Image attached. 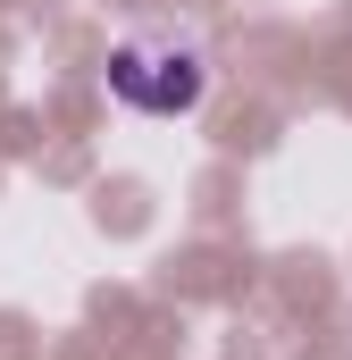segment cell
Here are the masks:
<instances>
[{"mask_svg":"<svg viewBox=\"0 0 352 360\" xmlns=\"http://www.w3.org/2000/svg\"><path fill=\"white\" fill-rule=\"evenodd\" d=\"M201 84H210V59L184 34H126L109 51V92L143 117H184L201 101Z\"/></svg>","mask_w":352,"mask_h":360,"instance_id":"cell-1","label":"cell"}]
</instances>
